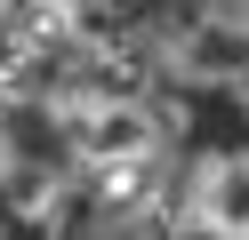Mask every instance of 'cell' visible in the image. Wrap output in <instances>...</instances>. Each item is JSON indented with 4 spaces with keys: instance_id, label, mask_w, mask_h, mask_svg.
I'll list each match as a JSON object with an SVG mask.
<instances>
[{
    "instance_id": "cell-1",
    "label": "cell",
    "mask_w": 249,
    "mask_h": 240,
    "mask_svg": "<svg viewBox=\"0 0 249 240\" xmlns=\"http://www.w3.org/2000/svg\"><path fill=\"white\" fill-rule=\"evenodd\" d=\"M169 72L193 88H241L249 80V0H217L209 16L169 40Z\"/></svg>"
},
{
    "instance_id": "cell-2",
    "label": "cell",
    "mask_w": 249,
    "mask_h": 240,
    "mask_svg": "<svg viewBox=\"0 0 249 240\" xmlns=\"http://www.w3.org/2000/svg\"><path fill=\"white\" fill-rule=\"evenodd\" d=\"M72 144H81L89 168L161 160V120H153L129 88H105V96H89V104H72Z\"/></svg>"
},
{
    "instance_id": "cell-3",
    "label": "cell",
    "mask_w": 249,
    "mask_h": 240,
    "mask_svg": "<svg viewBox=\"0 0 249 240\" xmlns=\"http://www.w3.org/2000/svg\"><path fill=\"white\" fill-rule=\"evenodd\" d=\"M185 224H193V232L249 240V152H217V160H201V168H193Z\"/></svg>"
}]
</instances>
